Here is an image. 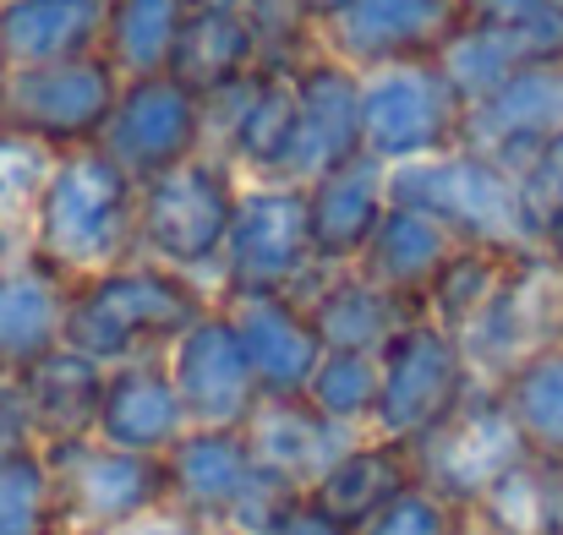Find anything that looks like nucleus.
Listing matches in <instances>:
<instances>
[{
  "instance_id": "1",
  "label": "nucleus",
  "mask_w": 563,
  "mask_h": 535,
  "mask_svg": "<svg viewBox=\"0 0 563 535\" xmlns=\"http://www.w3.org/2000/svg\"><path fill=\"white\" fill-rule=\"evenodd\" d=\"M33 257L66 285L99 279L137 257V180L99 143L55 154L27 202Z\"/></svg>"
},
{
  "instance_id": "2",
  "label": "nucleus",
  "mask_w": 563,
  "mask_h": 535,
  "mask_svg": "<svg viewBox=\"0 0 563 535\" xmlns=\"http://www.w3.org/2000/svg\"><path fill=\"white\" fill-rule=\"evenodd\" d=\"M213 301L219 296L202 279L176 274L165 263H148V257H132L99 279L71 285L60 345H71L77 356L99 360V366L165 356Z\"/></svg>"
},
{
  "instance_id": "3",
  "label": "nucleus",
  "mask_w": 563,
  "mask_h": 535,
  "mask_svg": "<svg viewBox=\"0 0 563 535\" xmlns=\"http://www.w3.org/2000/svg\"><path fill=\"white\" fill-rule=\"evenodd\" d=\"M388 197L432 213L460 246H487L504 257L542 252V208L531 202L526 180L476 148H449L388 170Z\"/></svg>"
},
{
  "instance_id": "4",
  "label": "nucleus",
  "mask_w": 563,
  "mask_h": 535,
  "mask_svg": "<svg viewBox=\"0 0 563 535\" xmlns=\"http://www.w3.org/2000/svg\"><path fill=\"white\" fill-rule=\"evenodd\" d=\"M235 197H241V170L219 154H197L165 176L137 180V257L191 274L213 290Z\"/></svg>"
},
{
  "instance_id": "5",
  "label": "nucleus",
  "mask_w": 563,
  "mask_h": 535,
  "mask_svg": "<svg viewBox=\"0 0 563 535\" xmlns=\"http://www.w3.org/2000/svg\"><path fill=\"white\" fill-rule=\"evenodd\" d=\"M121 71L104 55L55 60V66H16L0 88V137L22 143L44 159L93 148L115 110Z\"/></svg>"
},
{
  "instance_id": "6",
  "label": "nucleus",
  "mask_w": 563,
  "mask_h": 535,
  "mask_svg": "<svg viewBox=\"0 0 563 535\" xmlns=\"http://www.w3.org/2000/svg\"><path fill=\"white\" fill-rule=\"evenodd\" d=\"M312 257V219H307V186L296 180H241L235 219L224 235V257L213 274V296H296Z\"/></svg>"
},
{
  "instance_id": "7",
  "label": "nucleus",
  "mask_w": 563,
  "mask_h": 535,
  "mask_svg": "<svg viewBox=\"0 0 563 535\" xmlns=\"http://www.w3.org/2000/svg\"><path fill=\"white\" fill-rule=\"evenodd\" d=\"M465 104L438 60H394L362 71V154L383 170L460 148Z\"/></svg>"
},
{
  "instance_id": "8",
  "label": "nucleus",
  "mask_w": 563,
  "mask_h": 535,
  "mask_svg": "<svg viewBox=\"0 0 563 535\" xmlns=\"http://www.w3.org/2000/svg\"><path fill=\"white\" fill-rule=\"evenodd\" d=\"M377 415L373 432L394 443H421L432 426H443L476 388V371L465 360L460 334H449L432 317H410L383 350H377Z\"/></svg>"
},
{
  "instance_id": "9",
  "label": "nucleus",
  "mask_w": 563,
  "mask_h": 535,
  "mask_svg": "<svg viewBox=\"0 0 563 535\" xmlns=\"http://www.w3.org/2000/svg\"><path fill=\"white\" fill-rule=\"evenodd\" d=\"M44 459L55 476L66 535H115L170 509L165 459L154 454H126L99 437H77V443H49Z\"/></svg>"
},
{
  "instance_id": "10",
  "label": "nucleus",
  "mask_w": 563,
  "mask_h": 535,
  "mask_svg": "<svg viewBox=\"0 0 563 535\" xmlns=\"http://www.w3.org/2000/svg\"><path fill=\"white\" fill-rule=\"evenodd\" d=\"M410 454H416V481L432 487L438 498H449L460 514L493 481H504L520 459H531V448H526L520 426L509 421V410H504L493 382H476L471 399L443 426H432Z\"/></svg>"
},
{
  "instance_id": "11",
  "label": "nucleus",
  "mask_w": 563,
  "mask_h": 535,
  "mask_svg": "<svg viewBox=\"0 0 563 535\" xmlns=\"http://www.w3.org/2000/svg\"><path fill=\"white\" fill-rule=\"evenodd\" d=\"M99 148L132 180H154L197 159V154H208V110L170 71L126 77L115 93V110L104 121Z\"/></svg>"
},
{
  "instance_id": "12",
  "label": "nucleus",
  "mask_w": 563,
  "mask_h": 535,
  "mask_svg": "<svg viewBox=\"0 0 563 535\" xmlns=\"http://www.w3.org/2000/svg\"><path fill=\"white\" fill-rule=\"evenodd\" d=\"M563 339V268L548 252H526L509 263L498 296L482 306L476 323L460 328L465 360L476 382H498L542 345Z\"/></svg>"
},
{
  "instance_id": "13",
  "label": "nucleus",
  "mask_w": 563,
  "mask_h": 535,
  "mask_svg": "<svg viewBox=\"0 0 563 535\" xmlns=\"http://www.w3.org/2000/svg\"><path fill=\"white\" fill-rule=\"evenodd\" d=\"M208 154L230 159L241 180H290L296 170V82L290 71H252L246 82L202 99Z\"/></svg>"
},
{
  "instance_id": "14",
  "label": "nucleus",
  "mask_w": 563,
  "mask_h": 535,
  "mask_svg": "<svg viewBox=\"0 0 563 535\" xmlns=\"http://www.w3.org/2000/svg\"><path fill=\"white\" fill-rule=\"evenodd\" d=\"M165 366H170V382L181 393L191 426H246L263 404L257 371H252V360L235 339V323L219 301L165 350Z\"/></svg>"
},
{
  "instance_id": "15",
  "label": "nucleus",
  "mask_w": 563,
  "mask_h": 535,
  "mask_svg": "<svg viewBox=\"0 0 563 535\" xmlns=\"http://www.w3.org/2000/svg\"><path fill=\"white\" fill-rule=\"evenodd\" d=\"M559 137H563V60H531L493 99L465 110L460 148H476V154L498 159L504 170L526 176Z\"/></svg>"
},
{
  "instance_id": "16",
  "label": "nucleus",
  "mask_w": 563,
  "mask_h": 535,
  "mask_svg": "<svg viewBox=\"0 0 563 535\" xmlns=\"http://www.w3.org/2000/svg\"><path fill=\"white\" fill-rule=\"evenodd\" d=\"M290 82H296V115H301L290 180L307 186L323 170L362 154V71L345 66L340 55L318 49L312 60H301L290 71Z\"/></svg>"
},
{
  "instance_id": "17",
  "label": "nucleus",
  "mask_w": 563,
  "mask_h": 535,
  "mask_svg": "<svg viewBox=\"0 0 563 535\" xmlns=\"http://www.w3.org/2000/svg\"><path fill=\"white\" fill-rule=\"evenodd\" d=\"M460 27V0H351V11L323 27V49L356 71L394 60H432Z\"/></svg>"
},
{
  "instance_id": "18",
  "label": "nucleus",
  "mask_w": 563,
  "mask_h": 535,
  "mask_svg": "<svg viewBox=\"0 0 563 535\" xmlns=\"http://www.w3.org/2000/svg\"><path fill=\"white\" fill-rule=\"evenodd\" d=\"M235 323V339L257 371L263 399H301L318 360H323V339L307 317V306L296 296H224L219 301Z\"/></svg>"
},
{
  "instance_id": "19",
  "label": "nucleus",
  "mask_w": 563,
  "mask_h": 535,
  "mask_svg": "<svg viewBox=\"0 0 563 535\" xmlns=\"http://www.w3.org/2000/svg\"><path fill=\"white\" fill-rule=\"evenodd\" d=\"M187 410L181 393L170 382L165 356H143V360H121L104 371V393H99V415H93V437L126 454H154L165 459L181 432H187Z\"/></svg>"
},
{
  "instance_id": "20",
  "label": "nucleus",
  "mask_w": 563,
  "mask_h": 535,
  "mask_svg": "<svg viewBox=\"0 0 563 535\" xmlns=\"http://www.w3.org/2000/svg\"><path fill=\"white\" fill-rule=\"evenodd\" d=\"M252 476H257V459H252L246 426H187L181 443L165 454L170 509L213 535L241 503V492L252 487Z\"/></svg>"
},
{
  "instance_id": "21",
  "label": "nucleus",
  "mask_w": 563,
  "mask_h": 535,
  "mask_svg": "<svg viewBox=\"0 0 563 535\" xmlns=\"http://www.w3.org/2000/svg\"><path fill=\"white\" fill-rule=\"evenodd\" d=\"M388 170L356 154L318 180H307V219H312V257L318 268H356L373 230L388 213Z\"/></svg>"
},
{
  "instance_id": "22",
  "label": "nucleus",
  "mask_w": 563,
  "mask_h": 535,
  "mask_svg": "<svg viewBox=\"0 0 563 535\" xmlns=\"http://www.w3.org/2000/svg\"><path fill=\"white\" fill-rule=\"evenodd\" d=\"M296 301L307 306L323 350H367V356H377L410 317H421V306L388 296L362 268H312L307 285L296 290Z\"/></svg>"
},
{
  "instance_id": "23",
  "label": "nucleus",
  "mask_w": 563,
  "mask_h": 535,
  "mask_svg": "<svg viewBox=\"0 0 563 535\" xmlns=\"http://www.w3.org/2000/svg\"><path fill=\"white\" fill-rule=\"evenodd\" d=\"M356 437H362V432H351V426L318 415L307 399H263L257 415L246 421V443H252L257 470H268V476H279V481H290V487H301V492H312L318 476H323Z\"/></svg>"
},
{
  "instance_id": "24",
  "label": "nucleus",
  "mask_w": 563,
  "mask_h": 535,
  "mask_svg": "<svg viewBox=\"0 0 563 535\" xmlns=\"http://www.w3.org/2000/svg\"><path fill=\"white\" fill-rule=\"evenodd\" d=\"M66 301L71 285L49 263L22 257L0 268V377L27 371L66 339Z\"/></svg>"
},
{
  "instance_id": "25",
  "label": "nucleus",
  "mask_w": 563,
  "mask_h": 535,
  "mask_svg": "<svg viewBox=\"0 0 563 535\" xmlns=\"http://www.w3.org/2000/svg\"><path fill=\"white\" fill-rule=\"evenodd\" d=\"M104 371H110V366L77 356L71 345H55L49 356H38L27 371H16V393H22V404H27V421H33L38 448L93 437Z\"/></svg>"
},
{
  "instance_id": "26",
  "label": "nucleus",
  "mask_w": 563,
  "mask_h": 535,
  "mask_svg": "<svg viewBox=\"0 0 563 535\" xmlns=\"http://www.w3.org/2000/svg\"><path fill=\"white\" fill-rule=\"evenodd\" d=\"M104 0H0V55L5 66H55L99 55Z\"/></svg>"
},
{
  "instance_id": "27",
  "label": "nucleus",
  "mask_w": 563,
  "mask_h": 535,
  "mask_svg": "<svg viewBox=\"0 0 563 535\" xmlns=\"http://www.w3.org/2000/svg\"><path fill=\"white\" fill-rule=\"evenodd\" d=\"M416 481V454L410 443H394V437H377V432H362L323 476L318 487L307 492L318 509H329L340 525L362 531L388 498H399L405 487Z\"/></svg>"
},
{
  "instance_id": "28",
  "label": "nucleus",
  "mask_w": 563,
  "mask_h": 535,
  "mask_svg": "<svg viewBox=\"0 0 563 535\" xmlns=\"http://www.w3.org/2000/svg\"><path fill=\"white\" fill-rule=\"evenodd\" d=\"M454 246H460V241H454L432 213L405 208V202H388V213H383V224L373 230L367 252L356 257V268H362L373 285H383L388 296L421 306L427 285H432L438 268L454 257Z\"/></svg>"
},
{
  "instance_id": "29",
  "label": "nucleus",
  "mask_w": 563,
  "mask_h": 535,
  "mask_svg": "<svg viewBox=\"0 0 563 535\" xmlns=\"http://www.w3.org/2000/svg\"><path fill=\"white\" fill-rule=\"evenodd\" d=\"M257 66V38L246 27L241 5H191L170 55V77L187 82L197 99H213L235 82H246Z\"/></svg>"
},
{
  "instance_id": "30",
  "label": "nucleus",
  "mask_w": 563,
  "mask_h": 535,
  "mask_svg": "<svg viewBox=\"0 0 563 535\" xmlns=\"http://www.w3.org/2000/svg\"><path fill=\"white\" fill-rule=\"evenodd\" d=\"M191 0H104V38L99 55L126 77H159L170 71L181 22Z\"/></svg>"
},
{
  "instance_id": "31",
  "label": "nucleus",
  "mask_w": 563,
  "mask_h": 535,
  "mask_svg": "<svg viewBox=\"0 0 563 535\" xmlns=\"http://www.w3.org/2000/svg\"><path fill=\"white\" fill-rule=\"evenodd\" d=\"M493 388H498L509 421L520 426L531 459H548V465L563 459V339L531 350L515 371H504Z\"/></svg>"
},
{
  "instance_id": "32",
  "label": "nucleus",
  "mask_w": 563,
  "mask_h": 535,
  "mask_svg": "<svg viewBox=\"0 0 563 535\" xmlns=\"http://www.w3.org/2000/svg\"><path fill=\"white\" fill-rule=\"evenodd\" d=\"M432 60H438V71L449 77V88L460 93L465 110H476L520 66H531L526 60V44L515 38V27H493V22H471V16H460V27L443 38V49Z\"/></svg>"
},
{
  "instance_id": "33",
  "label": "nucleus",
  "mask_w": 563,
  "mask_h": 535,
  "mask_svg": "<svg viewBox=\"0 0 563 535\" xmlns=\"http://www.w3.org/2000/svg\"><path fill=\"white\" fill-rule=\"evenodd\" d=\"M465 535H559L548 459H520L504 481H493L465 509Z\"/></svg>"
},
{
  "instance_id": "34",
  "label": "nucleus",
  "mask_w": 563,
  "mask_h": 535,
  "mask_svg": "<svg viewBox=\"0 0 563 535\" xmlns=\"http://www.w3.org/2000/svg\"><path fill=\"white\" fill-rule=\"evenodd\" d=\"M509 263H515V257L487 252V246H454V257L438 268V279H432L427 296H421V317H432V323H443L449 334H460V328L476 323L482 306L498 296Z\"/></svg>"
},
{
  "instance_id": "35",
  "label": "nucleus",
  "mask_w": 563,
  "mask_h": 535,
  "mask_svg": "<svg viewBox=\"0 0 563 535\" xmlns=\"http://www.w3.org/2000/svg\"><path fill=\"white\" fill-rule=\"evenodd\" d=\"M0 535H66L44 448L0 454Z\"/></svg>"
},
{
  "instance_id": "36",
  "label": "nucleus",
  "mask_w": 563,
  "mask_h": 535,
  "mask_svg": "<svg viewBox=\"0 0 563 535\" xmlns=\"http://www.w3.org/2000/svg\"><path fill=\"white\" fill-rule=\"evenodd\" d=\"M377 388H383V371H377V356L367 350H323L312 382H307V404L351 432H373L377 415Z\"/></svg>"
},
{
  "instance_id": "37",
  "label": "nucleus",
  "mask_w": 563,
  "mask_h": 535,
  "mask_svg": "<svg viewBox=\"0 0 563 535\" xmlns=\"http://www.w3.org/2000/svg\"><path fill=\"white\" fill-rule=\"evenodd\" d=\"M246 27L257 38V66L263 71H296L323 49V33L290 5V0H241Z\"/></svg>"
},
{
  "instance_id": "38",
  "label": "nucleus",
  "mask_w": 563,
  "mask_h": 535,
  "mask_svg": "<svg viewBox=\"0 0 563 535\" xmlns=\"http://www.w3.org/2000/svg\"><path fill=\"white\" fill-rule=\"evenodd\" d=\"M356 535H465V514H460L449 498H438L432 487L410 481V487H405L399 498H388Z\"/></svg>"
},
{
  "instance_id": "39",
  "label": "nucleus",
  "mask_w": 563,
  "mask_h": 535,
  "mask_svg": "<svg viewBox=\"0 0 563 535\" xmlns=\"http://www.w3.org/2000/svg\"><path fill=\"white\" fill-rule=\"evenodd\" d=\"M301 498H307L301 487H290V481H279V476L257 470V476H252V487L241 492V503L230 509V520L219 525V535H274L279 531V520H285Z\"/></svg>"
},
{
  "instance_id": "40",
  "label": "nucleus",
  "mask_w": 563,
  "mask_h": 535,
  "mask_svg": "<svg viewBox=\"0 0 563 535\" xmlns=\"http://www.w3.org/2000/svg\"><path fill=\"white\" fill-rule=\"evenodd\" d=\"M33 421H27V404L16 393V377H0V454H16V448H33Z\"/></svg>"
},
{
  "instance_id": "41",
  "label": "nucleus",
  "mask_w": 563,
  "mask_h": 535,
  "mask_svg": "<svg viewBox=\"0 0 563 535\" xmlns=\"http://www.w3.org/2000/svg\"><path fill=\"white\" fill-rule=\"evenodd\" d=\"M520 180H526L531 202H537V208H542V219H548V208H559V202H563V137Z\"/></svg>"
},
{
  "instance_id": "42",
  "label": "nucleus",
  "mask_w": 563,
  "mask_h": 535,
  "mask_svg": "<svg viewBox=\"0 0 563 535\" xmlns=\"http://www.w3.org/2000/svg\"><path fill=\"white\" fill-rule=\"evenodd\" d=\"M553 0H460V16L471 22H493V27H520L537 11H548Z\"/></svg>"
},
{
  "instance_id": "43",
  "label": "nucleus",
  "mask_w": 563,
  "mask_h": 535,
  "mask_svg": "<svg viewBox=\"0 0 563 535\" xmlns=\"http://www.w3.org/2000/svg\"><path fill=\"white\" fill-rule=\"evenodd\" d=\"M274 535H356V531H351V525H340V520H334L329 509H318L312 498H301V503L279 520V531Z\"/></svg>"
},
{
  "instance_id": "44",
  "label": "nucleus",
  "mask_w": 563,
  "mask_h": 535,
  "mask_svg": "<svg viewBox=\"0 0 563 535\" xmlns=\"http://www.w3.org/2000/svg\"><path fill=\"white\" fill-rule=\"evenodd\" d=\"M115 535H213V531H202L197 520L176 514V509H159V514H148V520H137V525H126Z\"/></svg>"
},
{
  "instance_id": "45",
  "label": "nucleus",
  "mask_w": 563,
  "mask_h": 535,
  "mask_svg": "<svg viewBox=\"0 0 563 535\" xmlns=\"http://www.w3.org/2000/svg\"><path fill=\"white\" fill-rule=\"evenodd\" d=\"M290 5H296V11H301V16L318 27V33H323V27H334V22L351 11V0H290Z\"/></svg>"
},
{
  "instance_id": "46",
  "label": "nucleus",
  "mask_w": 563,
  "mask_h": 535,
  "mask_svg": "<svg viewBox=\"0 0 563 535\" xmlns=\"http://www.w3.org/2000/svg\"><path fill=\"white\" fill-rule=\"evenodd\" d=\"M542 252L563 268V202L559 208H548V219H542Z\"/></svg>"
},
{
  "instance_id": "47",
  "label": "nucleus",
  "mask_w": 563,
  "mask_h": 535,
  "mask_svg": "<svg viewBox=\"0 0 563 535\" xmlns=\"http://www.w3.org/2000/svg\"><path fill=\"white\" fill-rule=\"evenodd\" d=\"M548 476H553V525H559V535H563V459L548 465Z\"/></svg>"
},
{
  "instance_id": "48",
  "label": "nucleus",
  "mask_w": 563,
  "mask_h": 535,
  "mask_svg": "<svg viewBox=\"0 0 563 535\" xmlns=\"http://www.w3.org/2000/svg\"><path fill=\"white\" fill-rule=\"evenodd\" d=\"M5 71H11V66H5V55H0V88H5Z\"/></svg>"
},
{
  "instance_id": "49",
  "label": "nucleus",
  "mask_w": 563,
  "mask_h": 535,
  "mask_svg": "<svg viewBox=\"0 0 563 535\" xmlns=\"http://www.w3.org/2000/svg\"><path fill=\"white\" fill-rule=\"evenodd\" d=\"M553 5H559V11H563V0H553Z\"/></svg>"
}]
</instances>
